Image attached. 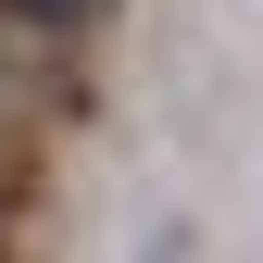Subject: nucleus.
<instances>
[{"mask_svg": "<svg viewBox=\"0 0 263 263\" xmlns=\"http://www.w3.org/2000/svg\"><path fill=\"white\" fill-rule=\"evenodd\" d=\"M13 13H38V25H88L101 0H13Z\"/></svg>", "mask_w": 263, "mask_h": 263, "instance_id": "1", "label": "nucleus"}]
</instances>
